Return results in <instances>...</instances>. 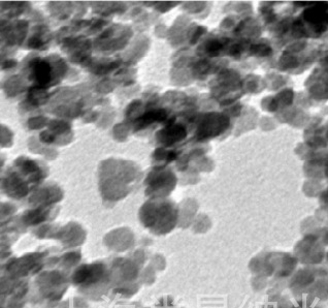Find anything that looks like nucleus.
Masks as SVG:
<instances>
[{
    "mask_svg": "<svg viewBox=\"0 0 328 308\" xmlns=\"http://www.w3.org/2000/svg\"><path fill=\"white\" fill-rule=\"evenodd\" d=\"M328 9V5L321 3L315 5L313 8L307 10L305 12V18L308 22L315 25L317 29L326 28V24L328 22V15L326 14V11Z\"/></svg>",
    "mask_w": 328,
    "mask_h": 308,
    "instance_id": "f257e3e1",
    "label": "nucleus"
},
{
    "mask_svg": "<svg viewBox=\"0 0 328 308\" xmlns=\"http://www.w3.org/2000/svg\"><path fill=\"white\" fill-rule=\"evenodd\" d=\"M32 75L39 86H47L51 82L52 69L48 62L39 60L32 65Z\"/></svg>",
    "mask_w": 328,
    "mask_h": 308,
    "instance_id": "f03ea898",
    "label": "nucleus"
},
{
    "mask_svg": "<svg viewBox=\"0 0 328 308\" xmlns=\"http://www.w3.org/2000/svg\"><path fill=\"white\" fill-rule=\"evenodd\" d=\"M167 116V113L164 112L163 110H158V111H154V112H149L146 115H144L143 117H141V119L138 121V126H145L150 124L151 122L157 121V120H163Z\"/></svg>",
    "mask_w": 328,
    "mask_h": 308,
    "instance_id": "7ed1b4c3",
    "label": "nucleus"
},
{
    "mask_svg": "<svg viewBox=\"0 0 328 308\" xmlns=\"http://www.w3.org/2000/svg\"><path fill=\"white\" fill-rule=\"evenodd\" d=\"M221 48H222V44H221L220 42H218V41H214V42H212V43L210 44V46H209L208 50H209L210 52H217V51H219Z\"/></svg>",
    "mask_w": 328,
    "mask_h": 308,
    "instance_id": "20e7f679",
    "label": "nucleus"
},
{
    "mask_svg": "<svg viewBox=\"0 0 328 308\" xmlns=\"http://www.w3.org/2000/svg\"><path fill=\"white\" fill-rule=\"evenodd\" d=\"M326 60H327V61H326V62H327V65H326V67H327V69H328V58H327Z\"/></svg>",
    "mask_w": 328,
    "mask_h": 308,
    "instance_id": "39448f33",
    "label": "nucleus"
}]
</instances>
